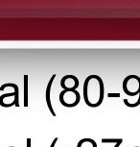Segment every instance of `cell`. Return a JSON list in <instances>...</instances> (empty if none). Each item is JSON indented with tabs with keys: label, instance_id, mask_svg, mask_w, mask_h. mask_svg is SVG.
<instances>
[{
	"label": "cell",
	"instance_id": "cell-1",
	"mask_svg": "<svg viewBox=\"0 0 140 147\" xmlns=\"http://www.w3.org/2000/svg\"><path fill=\"white\" fill-rule=\"evenodd\" d=\"M84 100L90 108H97L103 103L105 86L99 75L87 76L84 82Z\"/></svg>",
	"mask_w": 140,
	"mask_h": 147
},
{
	"label": "cell",
	"instance_id": "cell-2",
	"mask_svg": "<svg viewBox=\"0 0 140 147\" xmlns=\"http://www.w3.org/2000/svg\"><path fill=\"white\" fill-rule=\"evenodd\" d=\"M81 101V94L78 90H62L60 93V102L65 108H74Z\"/></svg>",
	"mask_w": 140,
	"mask_h": 147
},
{
	"label": "cell",
	"instance_id": "cell-3",
	"mask_svg": "<svg viewBox=\"0 0 140 147\" xmlns=\"http://www.w3.org/2000/svg\"><path fill=\"white\" fill-rule=\"evenodd\" d=\"M80 82L75 75H65L61 79V87L65 90H76L79 88Z\"/></svg>",
	"mask_w": 140,
	"mask_h": 147
},
{
	"label": "cell",
	"instance_id": "cell-4",
	"mask_svg": "<svg viewBox=\"0 0 140 147\" xmlns=\"http://www.w3.org/2000/svg\"><path fill=\"white\" fill-rule=\"evenodd\" d=\"M56 76H57V74H53V75H52L50 80H49L48 85H47V87H46V90H45V101H46V104H47L48 109L50 111L51 115L53 116H56L57 115L53 109V105L51 103V90H52V85H53V82L55 78H56Z\"/></svg>",
	"mask_w": 140,
	"mask_h": 147
},
{
	"label": "cell",
	"instance_id": "cell-5",
	"mask_svg": "<svg viewBox=\"0 0 140 147\" xmlns=\"http://www.w3.org/2000/svg\"><path fill=\"white\" fill-rule=\"evenodd\" d=\"M13 88V90H15V107H20V105H19V90H18V86L16 84H13V83H6V84L2 85L1 87H0V90H5V88Z\"/></svg>",
	"mask_w": 140,
	"mask_h": 147
},
{
	"label": "cell",
	"instance_id": "cell-6",
	"mask_svg": "<svg viewBox=\"0 0 140 147\" xmlns=\"http://www.w3.org/2000/svg\"><path fill=\"white\" fill-rule=\"evenodd\" d=\"M28 83H29V77L28 75H24V107H28Z\"/></svg>",
	"mask_w": 140,
	"mask_h": 147
},
{
	"label": "cell",
	"instance_id": "cell-7",
	"mask_svg": "<svg viewBox=\"0 0 140 147\" xmlns=\"http://www.w3.org/2000/svg\"><path fill=\"white\" fill-rule=\"evenodd\" d=\"M86 142H88L92 145V147H97V143H96V141L94 140H92V138H83V140H81L77 144V147H82L83 146L84 143Z\"/></svg>",
	"mask_w": 140,
	"mask_h": 147
},
{
	"label": "cell",
	"instance_id": "cell-8",
	"mask_svg": "<svg viewBox=\"0 0 140 147\" xmlns=\"http://www.w3.org/2000/svg\"><path fill=\"white\" fill-rule=\"evenodd\" d=\"M123 138H103L102 142L103 143H117L119 141H121Z\"/></svg>",
	"mask_w": 140,
	"mask_h": 147
},
{
	"label": "cell",
	"instance_id": "cell-9",
	"mask_svg": "<svg viewBox=\"0 0 140 147\" xmlns=\"http://www.w3.org/2000/svg\"><path fill=\"white\" fill-rule=\"evenodd\" d=\"M108 97H120V93H109Z\"/></svg>",
	"mask_w": 140,
	"mask_h": 147
},
{
	"label": "cell",
	"instance_id": "cell-10",
	"mask_svg": "<svg viewBox=\"0 0 140 147\" xmlns=\"http://www.w3.org/2000/svg\"><path fill=\"white\" fill-rule=\"evenodd\" d=\"M59 140V138H54V140H53V142L51 143V145L50 147H55V145H56V143H57V141Z\"/></svg>",
	"mask_w": 140,
	"mask_h": 147
},
{
	"label": "cell",
	"instance_id": "cell-11",
	"mask_svg": "<svg viewBox=\"0 0 140 147\" xmlns=\"http://www.w3.org/2000/svg\"><path fill=\"white\" fill-rule=\"evenodd\" d=\"M26 141H27V147H31V138H28Z\"/></svg>",
	"mask_w": 140,
	"mask_h": 147
},
{
	"label": "cell",
	"instance_id": "cell-12",
	"mask_svg": "<svg viewBox=\"0 0 140 147\" xmlns=\"http://www.w3.org/2000/svg\"><path fill=\"white\" fill-rule=\"evenodd\" d=\"M122 142H123V140H122L121 141H119V142H117L116 144H115V146H114V147H119V146L122 144Z\"/></svg>",
	"mask_w": 140,
	"mask_h": 147
},
{
	"label": "cell",
	"instance_id": "cell-13",
	"mask_svg": "<svg viewBox=\"0 0 140 147\" xmlns=\"http://www.w3.org/2000/svg\"><path fill=\"white\" fill-rule=\"evenodd\" d=\"M9 147H15V146H9Z\"/></svg>",
	"mask_w": 140,
	"mask_h": 147
}]
</instances>
